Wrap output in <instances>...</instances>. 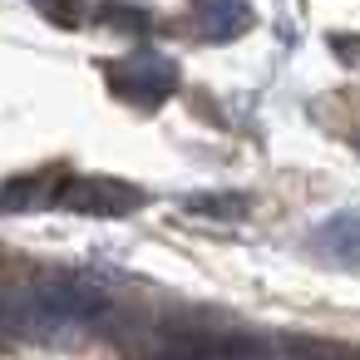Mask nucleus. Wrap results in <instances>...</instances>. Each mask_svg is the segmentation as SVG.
<instances>
[{
	"label": "nucleus",
	"mask_w": 360,
	"mask_h": 360,
	"mask_svg": "<svg viewBox=\"0 0 360 360\" xmlns=\"http://www.w3.org/2000/svg\"><path fill=\"white\" fill-rule=\"evenodd\" d=\"M148 360H271V345L242 330H163Z\"/></svg>",
	"instance_id": "2"
},
{
	"label": "nucleus",
	"mask_w": 360,
	"mask_h": 360,
	"mask_svg": "<svg viewBox=\"0 0 360 360\" xmlns=\"http://www.w3.org/2000/svg\"><path fill=\"white\" fill-rule=\"evenodd\" d=\"M193 212H242V198H188Z\"/></svg>",
	"instance_id": "7"
},
{
	"label": "nucleus",
	"mask_w": 360,
	"mask_h": 360,
	"mask_svg": "<svg viewBox=\"0 0 360 360\" xmlns=\"http://www.w3.org/2000/svg\"><path fill=\"white\" fill-rule=\"evenodd\" d=\"M193 20H198V30L207 40H237L252 25V6L247 0H198Z\"/></svg>",
	"instance_id": "5"
},
{
	"label": "nucleus",
	"mask_w": 360,
	"mask_h": 360,
	"mask_svg": "<svg viewBox=\"0 0 360 360\" xmlns=\"http://www.w3.org/2000/svg\"><path fill=\"white\" fill-rule=\"evenodd\" d=\"M316 247L335 262H360V217H335L316 232Z\"/></svg>",
	"instance_id": "6"
},
{
	"label": "nucleus",
	"mask_w": 360,
	"mask_h": 360,
	"mask_svg": "<svg viewBox=\"0 0 360 360\" xmlns=\"http://www.w3.org/2000/svg\"><path fill=\"white\" fill-rule=\"evenodd\" d=\"M114 316V296L89 276H40L0 291V340H75Z\"/></svg>",
	"instance_id": "1"
},
{
	"label": "nucleus",
	"mask_w": 360,
	"mask_h": 360,
	"mask_svg": "<svg viewBox=\"0 0 360 360\" xmlns=\"http://www.w3.org/2000/svg\"><path fill=\"white\" fill-rule=\"evenodd\" d=\"M109 89H114L119 99L139 104V109H153V104H163V99L178 89V65L163 60V55H153V50L129 55V60L109 65Z\"/></svg>",
	"instance_id": "3"
},
{
	"label": "nucleus",
	"mask_w": 360,
	"mask_h": 360,
	"mask_svg": "<svg viewBox=\"0 0 360 360\" xmlns=\"http://www.w3.org/2000/svg\"><path fill=\"white\" fill-rule=\"evenodd\" d=\"M35 6H40L45 15H55V20H75V15H79V0H35Z\"/></svg>",
	"instance_id": "8"
},
{
	"label": "nucleus",
	"mask_w": 360,
	"mask_h": 360,
	"mask_svg": "<svg viewBox=\"0 0 360 360\" xmlns=\"http://www.w3.org/2000/svg\"><path fill=\"white\" fill-rule=\"evenodd\" d=\"M50 207L89 212V217H119V212H134L139 207V193L129 183H114V178H60Z\"/></svg>",
	"instance_id": "4"
}]
</instances>
